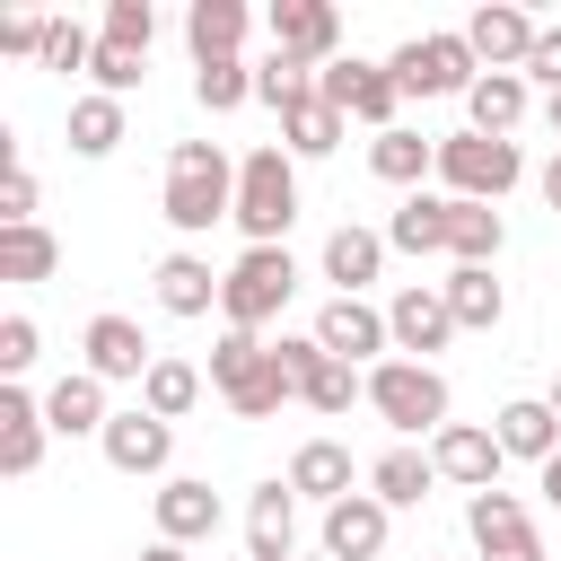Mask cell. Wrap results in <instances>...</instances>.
Listing matches in <instances>:
<instances>
[{
    "label": "cell",
    "instance_id": "cell-1",
    "mask_svg": "<svg viewBox=\"0 0 561 561\" xmlns=\"http://www.w3.org/2000/svg\"><path fill=\"white\" fill-rule=\"evenodd\" d=\"M167 219L184 237H202L210 219H237V167L219 158V140H175L167 149Z\"/></svg>",
    "mask_w": 561,
    "mask_h": 561
},
{
    "label": "cell",
    "instance_id": "cell-2",
    "mask_svg": "<svg viewBox=\"0 0 561 561\" xmlns=\"http://www.w3.org/2000/svg\"><path fill=\"white\" fill-rule=\"evenodd\" d=\"M368 412L403 438H438L447 430V377L430 359H377L368 368Z\"/></svg>",
    "mask_w": 561,
    "mask_h": 561
},
{
    "label": "cell",
    "instance_id": "cell-3",
    "mask_svg": "<svg viewBox=\"0 0 561 561\" xmlns=\"http://www.w3.org/2000/svg\"><path fill=\"white\" fill-rule=\"evenodd\" d=\"M210 386H219V403H228L237 421H272V412L289 403V377H280V359H272V342H254V333H219Z\"/></svg>",
    "mask_w": 561,
    "mask_h": 561
},
{
    "label": "cell",
    "instance_id": "cell-4",
    "mask_svg": "<svg viewBox=\"0 0 561 561\" xmlns=\"http://www.w3.org/2000/svg\"><path fill=\"white\" fill-rule=\"evenodd\" d=\"M289 219H298V167H289V149L237 158V228H245V245H280Z\"/></svg>",
    "mask_w": 561,
    "mask_h": 561
},
{
    "label": "cell",
    "instance_id": "cell-5",
    "mask_svg": "<svg viewBox=\"0 0 561 561\" xmlns=\"http://www.w3.org/2000/svg\"><path fill=\"white\" fill-rule=\"evenodd\" d=\"M289 289H298V263H289V245H245V254L228 263V280H219V316H228V333H254V324H272V316L289 307Z\"/></svg>",
    "mask_w": 561,
    "mask_h": 561
},
{
    "label": "cell",
    "instance_id": "cell-6",
    "mask_svg": "<svg viewBox=\"0 0 561 561\" xmlns=\"http://www.w3.org/2000/svg\"><path fill=\"white\" fill-rule=\"evenodd\" d=\"M517 175H526L517 140H491V131H447V140H438V184H447V202H500Z\"/></svg>",
    "mask_w": 561,
    "mask_h": 561
},
{
    "label": "cell",
    "instance_id": "cell-7",
    "mask_svg": "<svg viewBox=\"0 0 561 561\" xmlns=\"http://www.w3.org/2000/svg\"><path fill=\"white\" fill-rule=\"evenodd\" d=\"M272 359H280V377H289V394H298L307 412H351V403L368 394V377H359L351 359H333L316 333H280Z\"/></svg>",
    "mask_w": 561,
    "mask_h": 561
},
{
    "label": "cell",
    "instance_id": "cell-8",
    "mask_svg": "<svg viewBox=\"0 0 561 561\" xmlns=\"http://www.w3.org/2000/svg\"><path fill=\"white\" fill-rule=\"evenodd\" d=\"M386 70H394L403 96H473V79H482V61H473L465 35H412Z\"/></svg>",
    "mask_w": 561,
    "mask_h": 561
},
{
    "label": "cell",
    "instance_id": "cell-9",
    "mask_svg": "<svg viewBox=\"0 0 561 561\" xmlns=\"http://www.w3.org/2000/svg\"><path fill=\"white\" fill-rule=\"evenodd\" d=\"M316 96L342 105V123H377V131H394V105H403V88H394L386 61H324Z\"/></svg>",
    "mask_w": 561,
    "mask_h": 561
},
{
    "label": "cell",
    "instance_id": "cell-10",
    "mask_svg": "<svg viewBox=\"0 0 561 561\" xmlns=\"http://www.w3.org/2000/svg\"><path fill=\"white\" fill-rule=\"evenodd\" d=\"M465 526H473V552L482 561H543V535H535V517H526L517 491H473L465 500Z\"/></svg>",
    "mask_w": 561,
    "mask_h": 561
},
{
    "label": "cell",
    "instance_id": "cell-11",
    "mask_svg": "<svg viewBox=\"0 0 561 561\" xmlns=\"http://www.w3.org/2000/svg\"><path fill=\"white\" fill-rule=\"evenodd\" d=\"M430 465H438V482H456V491H500V438H491L482 421H447V430L430 438Z\"/></svg>",
    "mask_w": 561,
    "mask_h": 561
},
{
    "label": "cell",
    "instance_id": "cell-12",
    "mask_svg": "<svg viewBox=\"0 0 561 561\" xmlns=\"http://www.w3.org/2000/svg\"><path fill=\"white\" fill-rule=\"evenodd\" d=\"M333 44H342V9L333 0H272V53H289V61H333Z\"/></svg>",
    "mask_w": 561,
    "mask_h": 561
},
{
    "label": "cell",
    "instance_id": "cell-13",
    "mask_svg": "<svg viewBox=\"0 0 561 561\" xmlns=\"http://www.w3.org/2000/svg\"><path fill=\"white\" fill-rule=\"evenodd\" d=\"M386 500L377 491H351V500H333L324 508V561H377L386 552Z\"/></svg>",
    "mask_w": 561,
    "mask_h": 561
},
{
    "label": "cell",
    "instance_id": "cell-14",
    "mask_svg": "<svg viewBox=\"0 0 561 561\" xmlns=\"http://www.w3.org/2000/svg\"><path fill=\"white\" fill-rule=\"evenodd\" d=\"M535 35H543V26H535L526 9H500V0L465 18V44H473V61H482V70H526Z\"/></svg>",
    "mask_w": 561,
    "mask_h": 561
},
{
    "label": "cell",
    "instance_id": "cell-15",
    "mask_svg": "<svg viewBox=\"0 0 561 561\" xmlns=\"http://www.w3.org/2000/svg\"><path fill=\"white\" fill-rule=\"evenodd\" d=\"M386 324H394V351L430 359V351H447V333H456V307H447V289L412 280V289H403V298L386 307Z\"/></svg>",
    "mask_w": 561,
    "mask_h": 561
},
{
    "label": "cell",
    "instance_id": "cell-16",
    "mask_svg": "<svg viewBox=\"0 0 561 561\" xmlns=\"http://www.w3.org/2000/svg\"><path fill=\"white\" fill-rule=\"evenodd\" d=\"M316 342H324L333 359H351V368H359V359L394 351V324H386V316H377L368 298H333V307L316 316Z\"/></svg>",
    "mask_w": 561,
    "mask_h": 561
},
{
    "label": "cell",
    "instance_id": "cell-17",
    "mask_svg": "<svg viewBox=\"0 0 561 561\" xmlns=\"http://www.w3.org/2000/svg\"><path fill=\"white\" fill-rule=\"evenodd\" d=\"M79 351H88V377H105V386H114V377H149V359H158V351L140 342V324H131V316H114V307H105V316H88Z\"/></svg>",
    "mask_w": 561,
    "mask_h": 561
},
{
    "label": "cell",
    "instance_id": "cell-18",
    "mask_svg": "<svg viewBox=\"0 0 561 561\" xmlns=\"http://www.w3.org/2000/svg\"><path fill=\"white\" fill-rule=\"evenodd\" d=\"M96 447H105V465H114V473H158V465H167V447H175V430H167L149 403H131V412H114V421H105V438H96Z\"/></svg>",
    "mask_w": 561,
    "mask_h": 561
},
{
    "label": "cell",
    "instance_id": "cell-19",
    "mask_svg": "<svg viewBox=\"0 0 561 561\" xmlns=\"http://www.w3.org/2000/svg\"><path fill=\"white\" fill-rule=\"evenodd\" d=\"M245 561H298V491L263 482L245 500Z\"/></svg>",
    "mask_w": 561,
    "mask_h": 561
},
{
    "label": "cell",
    "instance_id": "cell-20",
    "mask_svg": "<svg viewBox=\"0 0 561 561\" xmlns=\"http://www.w3.org/2000/svg\"><path fill=\"white\" fill-rule=\"evenodd\" d=\"M44 430H53L44 403H35L26 386H0V473H9V482H26V473L44 465Z\"/></svg>",
    "mask_w": 561,
    "mask_h": 561
},
{
    "label": "cell",
    "instance_id": "cell-21",
    "mask_svg": "<svg viewBox=\"0 0 561 561\" xmlns=\"http://www.w3.org/2000/svg\"><path fill=\"white\" fill-rule=\"evenodd\" d=\"M210 535H219V491L175 473V482L158 491V543H184V552H193V543H210Z\"/></svg>",
    "mask_w": 561,
    "mask_h": 561
},
{
    "label": "cell",
    "instance_id": "cell-22",
    "mask_svg": "<svg viewBox=\"0 0 561 561\" xmlns=\"http://www.w3.org/2000/svg\"><path fill=\"white\" fill-rule=\"evenodd\" d=\"M386 245H403V254H447V245H456V202H447V193H412V202L386 219Z\"/></svg>",
    "mask_w": 561,
    "mask_h": 561
},
{
    "label": "cell",
    "instance_id": "cell-23",
    "mask_svg": "<svg viewBox=\"0 0 561 561\" xmlns=\"http://www.w3.org/2000/svg\"><path fill=\"white\" fill-rule=\"evenodd\" d=\"M491 438H500V456H561V412L552 403H535V394H517V403H500V421H491Z\"/></svg>",
    "mask_w": 561,
    "mask_h": 561
},
{
    "label": "cell",
    "instance_id": "cell-24",
    "mask_svg": "<svg viewBox=\"0 0 561 561\" xmlns=\"http://www.w3.org/2000/svg\"><path fill=\"white\" fill-rule=\"evenodd\" d=\"M44 421H53L61 438H88V430L105 438V421H114V412H105V377H88V368H70V377H61L53 394H44Z\"/></svg>",
    "mask_w": 561,
    "mask_h": 561
},
{
    "label": "cell",
    "instance_id": "cell-25",
    "mask_svg": "<svg viewBox=\"0 0 561 561\" xmlns=\"http://www.w3.org/2000/svg\"><path fill=\"white\" fill-rule=\"evenodd\" d=\"M289 491H298V500H324V508L351 500V447H342V438H307V447L289 456Z\"/></svg>",
    "mask_w": 561,
    "mask_h": 561
},
{
    "label": "cell",
    "instance_id": "cell-26",
    "mask_svg": "<svg viewBox=\"0 0 561 561\" xmlns=\"http://www.w3.org/2000/svg\"><path fill=\"white\" fill-rule=\"evenodd\" d=\"M184 44H193V61H237V44H245V0H193V9H184Z\"/></svg>",
    "mask_w": 561,
    "mask_h": 561
},
{
    "label": "cell",
    "instance_id": "cell-27",
    "mask_svg": "<svg viewBox=\"0 0 561 561\" xmlns=\"http://www.w3.org/2000/svg\"><path fill=\"white\" fill-rule=\"evenodd\" d=\"M465 114H473V131L508 140V131L526 123V70H482V79H473V96H465Z\"/></svg>",
    "mask_w": 561,
    "mask_h": 561
},
{
    "label": "cell",
    "instance_id": "cell-28",
    "mask_svg": "<svg viewBox=\"0 0 561 561\" xmlns=\"http://www.w3.org/2000/svg\"><path fill=\"white\" fill-rule=\"evenodd\" d=\"M386 272V237L377 228H333L324 237V280H342V298H359Z\"/></svg>",
    "mask_w": 561,
    "mask_h": 561
},
{
    "label": "cell",
    "instance_id": "cell-29",
    "mask_svg": "<svg viewBox=\"0 0 561 561\" xmlns=\"http://www.w3.org/2000/svg\"><path fill=\"white\" fill-rule=\"evenodd\" d=\"M219 280H228V272H210L202 254H167V263H158V307H167V316H210V307H219Z\"/></svg>",
    "mask_w": 561,
    "mask_h": 561
},
{
    "label": "cell",
    "instance_id": "cell-30",
    "mask_svg": "<svg viewBox=\"0 0 561 561\" xmlns=\"http://www.w3.org/2000/svg\"><path fill=\"white\" fill-rule=\"evenodd\" d=\"M438 482V465H430V447H386L377 465H368V491L386 500V508H421V491Z\"/></svg>",
    "mask_w": 561,
    "mask_h": 561
},
{
    "label": "cell",
    "instance_id": "cell-31",
    "mask_svg": "<svg viewBox=\"0 0 561 561\" xmlns=\"http://www.w3.org/2000/svg\"><path fill=\"white\" fill-rule=\"evenodd\" d=\"M368 167L386 175V184H421V175H438V140H421V131H377L368 140Z\"/></svg>",
    "mask_w": 561,
    "mask_h": 561
},
{
    "label": "cell",
    "instance_id": "cell-32",
    "mask_svg": "<svg viewBox=\"0 0 561 561\" xmlns=\"http://www.w3.org/2000/svg\"><path fill=\"white\" fill-rule=\"evenodd\" d=\"M114 140H123V96H105V88L70 96V149L79 158H105Z\"/></svg>",
    "mask_w": 561,
    "mask_h": 561
},
{
    "label": "cell",
    "instance_id": "cell-33",
    "mask_svg": "<svg viewBox=\"0 0 561 561\" xmlns=\"http://www.w3.org/2000/svg\"><path fill=\"white\" fill-rule=\"evenodd\" d=\"M342 105H324V96H307V105H289L280 114V140H289V158H324V149H342Z\"/></svg>",
    "mask_w": 561,
    "mask_h": 561
},
{
    "label": "cell",
    "instance_id": "cell-34",
    "mask_svg": "<svg viewBox=\"0 0 561 561\" xmlns=\"http://www.w3.org/2000/svg\"><path fill=\"white\" fill-rule=\"evenodd\" d=\"M140 403H149L158 421H184V412L202 403V368H193V359H149V377H140Z\"/></svg>",
    "mask_w": 561,
    "mask_h": 561
},
{
    "label": "cell",
    "instance_id": "cell-35",
    "mask_svg": "<svg viewBox=\"0 0 561 561\" xmlns=\"http://www.w3.org/2000/svg\"><path fill=\"white\" fill-rule=\"evenodd\" d=\"M500 245H508V228H500V210L491 202H456V263H473V272H491L500 263Z\"/></svg>",
    "mask_w": 561,
    "mask_h": 561
},
{
    "label": "cell",
    "instance_id": "cell-36",
    "mask_svg": "<svg viewBox=\"0 0 561 561\" xmlns=\"http://www.w3.org/2000/svg\"><path fill=\"white\" fill-rule=\"evenodd\" d=\"M438 289H447L456 324H500V316H508V289H500L491 272H473V263H456V272H447Z\"/></svg>",
    "mask_w": 561,
    "mask_h": 561
},
{
    "label": "cell",
    "instance_id": "cell-37",
    "mask_svg": "<svg viewBox=\"0 0 561 561\" xmlns=\"http://www.w3.org/2000/svg\"><path fill=\"white\" fill-rule=\"evenodd\" d=\"M53 263H61L53 228H0V280H53Z\"/></svg>",
    "mask_w": 561,
    "mask_h": 561
},
{
    "label": "cell",
    "instance_id": "cell-38",
    "mask_svg": "<svg viewBox=\"0 0 561 561\" xmlns=\"http://www.w3.org/2000/svg\"><path fill=\"white\" fill-rule=\"evenodd\" d=\"M254 96H263L272 114H289V105H307V96H316V70H307V61H289V53H263V61H254Z\"/></svg>",
    "mask_w": 561,
    "mask_h": 561
},
{
    "label": "cell",
    "instance_id": "cell-39",
    "mask_svg": "<svg viewBox=\"0 0 561 561\" xmlns=\"http://www.w3.org/2000/svg\"><path fill=\"white\" fill-rule=\"evenodd\" d=\"M193 96H202L210 114H228V105L254 96V70H245V61H193Z\"/></svg>",
    "mask_w": 561,
    "mask_h": 561
},
{
    "label": "cell",
    "instance_id": "cell-40",
    "mask_svg": "<svg viewBox=\"0 0 561 561\" xmlns=\"http://www.w3.org/2000/svg\"><path fill=\"white\" fill-rule=\"evenodd\" d=\"M149 35H158V9H149V0H114V9H105V44L149 53Z\"/></svg>",
    "mask_w": 561,
    "mask_h": 561
},
{
    "label": "cell",
    "instance_id": "cell-41",
    "mask_svg": "<svg viewBox=\"0 0 561 561\" xmlns=\"http://www.w3.org/2000/svg\"><path fill=\"white\" fill-rule=\"evenodd\" d=\"M140 61H149V53H123V44H96V61H88V79H96L105 96H131V88H140Z\"/></svg>",
    "mask_w": 561,
    "mask_h": 561
},
{
    "label": "cell",
    "instance_id": "cell-42",
    "mask_svg": "<svg viewBox=\"0 0 561 561\" xmlns=\"http://www.w3.org/2000/svg\"><path fill=\"white\" fill-rule=\"evenodd\" d=\"M0 228H35V167H0Z\"/></svg>",
    "mask_w": 561,
    "mask_h": 561
},
{
    "label": "cell",
    "instance_id": "cell-43",
    "mask_svg": "<svg viewBox=\"0 0 561 561\" xmlns=\"http://www.w3.org/2000/svg\"><path fill=\"white\" fill-rule=\"evenodd\" d=\"M96 61V44L70 26V18H53V35H44V70H88Z\"/></svg>",
    "mask_w": 561,
    "mask_h": 561
},
{
    "label": "cell",
    "instance_id": "cell-44",
    "mask_svg": "<svg viewBox=\"0 0 561 561\" xmlns=\"http://www.w3.org/2000/svg\"><path fill=\"white\" fill-rule=\"evenodd\" d=\"M526 88L561 96V26H543V35H535V53H526Z\"/></svg>",
    "mask_w": 561,
    "mask_h": 561
},
{
    "label": "cell",
    "instance_id": "cell-45",
    "mask_svg": "<svg viewBox=\"0 0 561 561\" xmlns=\"http://www.w3.org/2000/svg\"><path fill=\"white\" fill-rule=\"evenodd\" d=\"M0 368H35V316H0Z\"/></svg>",
    "mask_w": 561,
    "mask_h": 561
},
{
    "label": "cell",
    "instance_id": "cell-46",
    "mask_svg": "<svg viewBox=\"0 0 561 561\" xmlns=\"http://www.w3.org/2000/svg\"><path fill=\"white\" fill-rule=\"evenodd\" d=\"M53 18H0V53H44Z\"/></svg>",
    "mask_w": 561,
    "mask_h": 561
},
{
    "label": "cell",
    "instance_id": "cell-47",
    "mask_svg": "<svg viewBox=\"0 0 561 561\" xmlns=\"http://www.w3.org/2000/svg\"><path fill=\"white\" fill-rule=\"evenodd\" d=\"M535 473H543V500H552V508H561V456H543V465H535Z\"/></svg>",
    "mask_w": 561,
    "mask_h": 561
},
{
    "label": "cell",
    "instance_id": "cell-48",
    "mask_svg": "<svg viewBox=\"0 0 561 561\" xmlns=\"http://www.w3.org/2000/svg\"><path fill=\"white\" fill-rule=\"evenodd\" d=\"M543 202L561 210V149H552V167H543Z\"/></svg>",
    "mask_w": 561,
    "mask_h": 561
},
{
    "label": "cell",
    "instance_id": "cell-49",
    "mask_svg": "<svg viewBox=\"0 0 561 561\" xmlns=\"http://www.w3.org/2000/svg\"><path fill=\"white\" fill-rule=\"evenodd\" d=\"M140 561H193V552H184V543H149Z\"/></svg>",
    "mask_w": 561,
    "mask_h": 561
},
{
    "label": "cell",
    "instance_id": "cell-50",
    "mask_svg": "<svg viewBox=\"0 0 561 561\" xmlns=\"http://www.w3.org/2000/svg\"><path fill=\"white\" fill-rule=\"evenodd\" d=\"M543 123H552V140H561V96H543Z\"/></svg>",
    "mask_w": 561,
    "mask_h": 561
},
{
    "label": "cell",
    "instance_id": "cell-51",
    "mask_svg": "<svg viewBox=\"0 0 561 561\" xmlns=\"http://www.w3.org/2000/svg\"><path fill=\"white\" fill-rule=\"evenodd\" d=\"M543 403H552V412H561V377H552V394H543Z\"/></svg>",
    "mask_w": 561,
    "mask_h": 561
}]
</instances>
